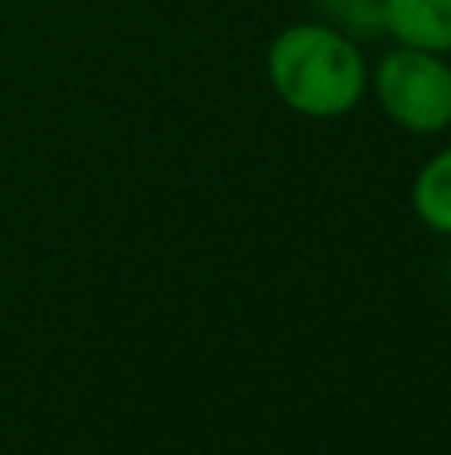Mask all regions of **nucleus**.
I'll list each match as a JSON object with an SVG mask.
<instances>
[{
    "instance_id": "obj_2",
    "label": "nucleus",
    "mask_w": 451,
    "mask_h": 455,
    "mask_svg": "<svg viewBox=\"0 0 451 455\" xmlns=\"http://www.w3.org/2000/svg\"><path fill=\"white\" fill-rule=\"evenodd\" d=\"M368 92L404 132L436 136L451 128V64L444 52L396 44L368 68Z\"/></svg>"
},
{
    "instance_id": "obj_1",
    "label": "nucleus",
    "mask_w": 451,
    "mask_h": 455,
    "mask_svg": "<svg viewBox=\"0 0 451 455\" xmlns=\"http://www.w3.org/2000/svg\"><path fill=\"white\" fill-rule=\"evenodd\" d=\"M272 92L308 120H340L368 96L360 40L324 20L288 24L268 44Z\"/></svg>"
},
{
    "instance_id": "obj_3",
    "label": "nucleus",
    "mask_w": 451,
    "mask_h": 455,
    "mask_svg": "<svg viewBox=\"0 0 451 455\" xmlns=\"http://www.w3.org/2000/svg\"><path fill=\"white\" fill-rule=\"evenodd\" d=\"M384 32L396 44L451 52V0H380Z\"/></svg>"
},
{
    "instance_id": "obj_5",
    "label": "nucleus",
    "mask_w": 451,
    "mask_h": 455,
    "mask_svg": "<svg viewBox=\"0 0 451 455\" xmlns=\"http://www.w3.org/2000/svg\"><path fill=\"white\" fill-rule=\"evenodd\" d=\"M320 20L348 32L352 40H368L384 32V4L380 0H312Z\"/></svg>"
},
{
    "instance_id": "obj_4",
    "label": "nucleus",
    "mask_w": 451,
    "mask_h": 455,
    "mask_svg": "<svg viewBox=\"0 0 451 455\" xmlns=\"http://www.w3.org/2000/svg\"><path fill=\"white\" fill-rule=\"evenodd\" d=\"M412 212L423 228L451 235V144L439 148L412 180Z\"/></svg>"
},
{
    "instance_id": "obj_6",
    "label": "nucleus",
    "mask_w": 451,
    "mask_h": 455,
    "mask_svg": "<svg viewBox=\"0 0 451 455\" xmlns=\"http://www.w3.org/2000/svg\"><path fill=\"white\" fill-rule=\"evenodd\" d=\"M447 280H451V256H447Z\"/></svg>"
}]
</instances>
